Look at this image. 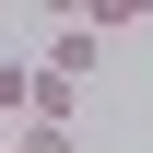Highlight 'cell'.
Here are the masks:
<instances>
[{
  "label": "cell",
  "mask_w": 153,
  "mask_h": 153,
  "mask_svg": "<svg viewBox=\"0 0 153 153\" xmlns=\"http://www.w3.org/2000/svg\"><path fill=\"white\" fill-rule=\"evenodd\" d=\"M24 12H47V24H94V0H24Z\"/></svg>",
  "instance_id": "obj_4"
},
{
  "label": "cell",
  "mask_w": 153,
  "mask_h": 153,
  "mask_svg": "<svg viewBox=\"0 0 153 153\" xmlns=\"http://www.w3.org/2000/svg\"><path fill=\"white\" fill-rule=\"evenodd\" d=\"M94 24H106V36H141V24H153V0H94Z\"/></svg>",
  "instance_id": "obj_2"
},
{
  "label": "cell",
  "mask_w": 153,
  "mask_h": 153,
  "mask_svg": "<svg viewBox=\"0 0 153 153\" xmlns=\"http://www.w3.org/2000/svg\"><path fill=\"white\" fill-rule=\"evenodd\" d=\"M24 153H71V118H47V106H36V118H24Z\"/></svg>",
  "instance_id": "obj_3"
},
{
  "label": "cell",
  "mask_w": 153,
  "mask_h": 153,
  "mask_svg": "<svg viewBox=\"0 0 153 153\" xmlns=\"http://www.w3.org/2000/svg\"><path fill=\"white\" fill-rule=\"evenodd\" d=\"M94 59H106V24H47V71L94 82Z\"/></svg>",
  "instance_id": "obj_1"
}]
</instances>
